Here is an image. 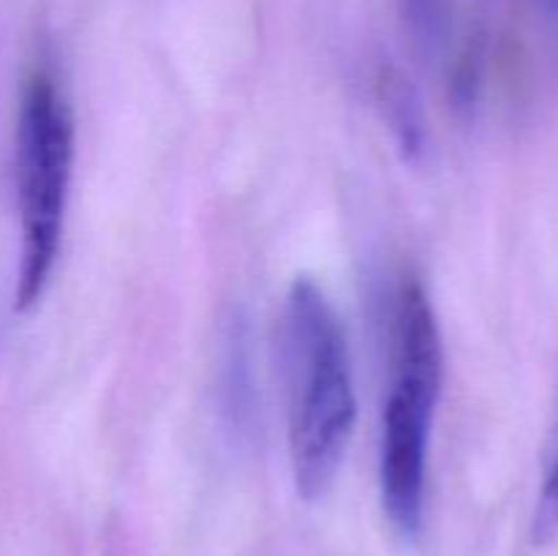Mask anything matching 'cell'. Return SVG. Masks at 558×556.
I'll use <instances>...</instances> for the list:
<instances>
[{
	"label": "cell",
	"instance_id": "6",
	"mask_svg": "<svg viewBox=\"0 0 558 556\" xmlns=\"http://www.w3.org/2000/svg\"><path fill=\"white\" fill-rule=\"evenodd\" d=\"M417 41L425 52H436L441 41V0H407Z\"/></svg>",
	"mask_w": 558,
	"mask_h": 556
},
{
	"label": "cell",
	"instance_id": "3",
	"mask_svg": "<svg viewBox=\"0 0 558 556\" xmlns=\"http://www.w3.org/2000/svg\"><path fill=\"white\" fill-rule=\"evenodd\" d=\"M14 164L20 210L14 309L27 314L41 303L58 265L74 172V112L49 71H33L22 87Z\"/></svg>",
	"mask_w": 558,
	"mask_h": 556
},
{
	"label": "cell",
	"instance_id": "2",
	"mask_svg": "<svg viewBox=\"0 0 558 556\" xmlns=\"http://www.w3.org/2000/svg\"><path fill=\"white\" fill-rule=\"evenodd\" d=\"M390 392L381 409L379 488L385 516L401 537L423 532L425 480L434 412L441 392V333L434 305L417 278H403L392 294Z\"/></svg>",
	"mask_w": 558,
	"mask_h": 556
},
{
	"label": "cell",
	"instance_id": "5",
	"mask_svg": "<svg viewBox=\"0 0 558 556\" xmlns=\"http://www.w3.org/2000/svg\"><path fill=\"white\" fill-rule=\"evenodd\" d=\"M532 537L537 545H550L558 537V434L554 452H550L548 469H545L537 507H534Z\"/></svg>",
	"mask_w": 558,
	"mask_h": 556
},
{
	"label": "cell",
	"instance_id": "4",
	"mask_svg": "<svg viewBox=\"0 0 558 556\" xmlns=\"http://www.w3.org/2000/svg\"><path fill=\"white\" fill-rule=\"evenodd\" d=\"M381 101H385L390 120L396 123V129L401 131V140L407 150H420L423 145V129H420L417 120V104L409 98V85L398 71H385L379 82Z\"/></svg>",
	"mask_w": 558,
	"mask_h": 556
},
{
	"label": "cell",
	"instance_id": "1",
	"mask_svg": "<svg viewBox=\"0 0 558 556\" xmlns=\"http://www.w3.org/2000/svg\"><path fill=\"white\" fill-rule=\"evenodd\" d=\"M289 461L303 499L330 491L357 420L352 358L336 309L311 278H298L283 305Z\"/></svg>",
	"mask_w": 558,
	"mask_h": 556
},
{
	"label": "cell",
	"instance_id": "7",
	"mask_svg": "<svg viewBox=\"0 0 558 556\" xmlns=\"http://www.w3.org/2000/svg\"><path fill=\"white\" fill-rule=\"evenodd\" d=\"M539 16H543L545 25L558 36V0H526Z\"/></svg>",
	"mask_w": 558,
	"mask_h": 556
}]
</instances>
